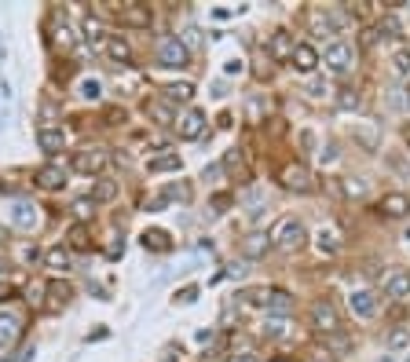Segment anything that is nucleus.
<instances>
[{
	"label": "nucleus",
	"instance_id": "9b49d317",
	"mask_svg": "<svg viewBox=\"0 0 410 362\" xmlns=\"http://www.w3.org/2000/svg\"><path fill=\"white\" fill-rule=\"evenodd\" d=\"M319 62H323V55H319L315 41H297V48H293V55H289V66L297 73H312Z\"/></svg>",
	"mask_w": 410,
	"mask_h": 362
},
{
	"label": "nucleus",
	"instance_id": "bb28decb",
	"mask_svg": "<svg viewBox=\"0 0 410 362\" xmlns=\"http://www.w3.org/2000/svg\"><path fill=\"white\" fill-rule=\"evenodd\" d=\"M352 337L348 333H330V337H323V352L326 355H337V352H352Z\"/></svg>",
	"mask_w": 410,
	"mask_h": 362
},
{
	"label": "nucleus",
	"instance_id": "4468645a",
	"mask_svg": "<svg viewBox=\"0 0 410 362\" xmlns=\"http://www.w3.org/2000/svg\"><path fill=\"white\" fill-rule=\"evenodd\" d=\"M315 249L323 253V256H333V253H341L344 249V235H341V227L337 224H323L315 230Z\"/></svg>",
	"mask_w": 410,
	"mask_h": 362
},
{
	"label": "nucleus",
	"instance_id": "473e14b6",
	"mask_svg": "<svg viewBox=\"0 0 410 362\" xmlns=\"http://www.w3.org/2000/svg\"><path fill=\"white\" fill-rule=\"evenodd\" d=\"M392 70L400 73V77H410V48H400L392 55Z\"/></svg>",
	"mask_w": 410,
	"mask_h": 362
},
{
	"label": "nucleus",
	"instance_id": "c85d7f7f",
	"mask_svg": "<svg viewBox=\"0 0 410 362\" xmlns=\"http://www.w3.org/2000/svg\"><path fill=\"white\" fill-rule=\"evenodd\" d=\"M92 245V235H88L84 224H73L70 227V249H88Z\"/></svg>",
	"mask_w": 410,
	"mask_h": 362
},
{
	"label": "nucleus",
	"instance_id": "412c9836",
	"mask_svg": "<svg viewBox=\"0 0 410 362\" xmlns=\"http://www.w3.org/2000/svg\"><path fill=\"white\" fill-rule=\"evenodd\" d=\"M267 249H271V235H264V230H253L242 238V256H249V260H260Z\"/></svg>",
	"mask_w": 410,
	"mask_h": 362
},
{
	"label": "nucleus",
	"instance_id": "1a4fd4ad",
	"mask_svg": "<svg viewBox=\"0 0 410 362\" xmlns=\"http://www.w3.org/2000/svg\"><path fill=\"white\" fill-rule=\"evenodd\" d=\"M293 48H297V37H293V30H286V26H278V30H271V37H267L264 44V55L271 62H289Z\"/></svg>",
	"mask_w": 410,
	"mask_h": 362
},
{
	"label": "nucleus",
	"instance_id": "e433bc0d",
	"mask_svg": "<svg viewBox=\"0 0 410 362\" xmlns=\"http://www.w3.org/2000/svg\"><path fill=\"white\" fill-rule=\"evenodd\" d=\"M37 256H44V253H41V249H37V245H33V242H22V245H19V260H22V264H33V260H37Z\"/></svg>",
	"mask_w": 410,
	"mask_h": 362
},
{
	"label": "nucleus",
	"instance_id": "393cba45",
	"mask_svg": "<svg viewBox=\"0 0 410 362\" xmlns=\"http://www.w3.org/2000/svg\"><path fill=\"white\" fill-rule=\"evenodd\" d=\"M179 169H184V158H179L176 150L158 154V158H150V161H147V172H154V176H158V172H179Z\"/></svg>",
	"mask_w": 410,
	"mask_h": 362
},
{
	"label": "nucleus",
	"instance_id": "6e6552de",
	"mask_svg": "<svg viewBox=\"0 0 410 362\" xmlns=\"http://www.w3.org/2000/svg\"><path fill=\"white\" fill-rule=\"evenodd\" d=\"M374 209L381 219H407L410 216V194L407 190H384L374 201Z\"/></svg>",
	"mask_w": 410,
	"mask_h": 362
},
{
	"label": "nucleus",
	"instance_id": "cd10ccee",
	"mask_svg": "<svg viewBox=\"0 0 410 362\" xmlns=\"http://www.w3.org/2000/svg\"><path fill=\"white\" fill-rule=\"evenodd\" d=\"M51 44H55L59 51H73V44H77V37H73V30L66 22H59L55 30H51Z\"/></svg>",
	"mask_w": 410,
	"mask_h": 362
},
{
	"label": "nucleus",
	"instance_id": "f257e3e1",
	"mask_svg": "<svg viewBox=\"0 0 410 362\" xmlns=\"http://www.w3.org/2000/svg\"><path fill=\"white\" fill-rule=\"evenodd\" d=\"M271 245L278 253H286V256H297L304 253V245H308V227H304V219L301 216H282L275 230H271Z\"/></svg>",
	"mask_w": 410,
	"mask_h": 362
},
{
	"label": "nucleus",
	"instance_id": "2eb2a0df",
	"mask_svg": "<svg viewBox=\"0 0 410 362\" xmlns=\"http://www.w3.org/2000/svg\"><path fill=\"white\" fill-rule=\"evenodd\" d=\"M33 183L41 190H62L66 187V169L55 165V161H48V165H41V169L33 172Z\"/></svg>",
	"mask_w": 410,
	"mask_h": 362
},
{
	"label": "nucleus",
	"instance_id": "4c0bfd02",
	"mask_svg": "<svg viewBox=\"0 0 410 362\" xmlns=\"http://www.w3.org/2000/svg\"><path fill=\"white\" fill-rule=\"evenodd\" d=\"M77 88H81V96H84V99H99V96H102V84L96 81V77H92V81H81Z\"/></svg>",
	"mask_w": 410,
	"mask_h": 362
},
{
	"label": "nucleus",
	"instance_id": "aec40b11",
	"mask_svg": "<svg viewBox=\"0 0 410 362\" xmlns=\"http://www.w3.org/2000/svg\"><path fill=\"white\" fill-rule=\"evenodd\" d=\"M161 99L169 102V107H187L190 99H195V84L190 81H172L161 88Z\"/></svg>",
	"mask_w": 410,
	"mask_h": 362
},
{
	"label": "nucleus",
	"instance_id": "423d86ee",
	"mask_svg": "<svg viewBox=\"0 0 410 362\" xmlns=\"http://www.w3.org/2000/svg\"><path fill=\"white\" fill-rule=\"evenodd\" d=\"M278 183L286 187L289 194H308L315 187V176H312V169H308L304 161H286L278 169Z\"/></svg>",
	"mask_w": 410,
	"mask_h": 362
},
{
	"label": "nucleus",
	"instance_id": "58836bf2",
	"mask_svg": "<svg viewBox=\"0 0 410 362\" xmlns=\"http://www.w3.org/2000/svg\"><path fill=\"white\" fill-rule=\"evenodd\" d=\"M195 296H198V286H184L172 296V304H195Z\"/></svg>",
	"mask_w": 410,
	"mask_h": 362
},
{
	"label": "nucleus",
	"instance_id": "f8f14e48",
	"mask_svg": "<svg viewBox=\"0 0 410 362\" xmlns=\"http://www.w3.org/2000/svg\"><path fill=\"white\" fill-rule=\"evenodd\" d=\"M205 121H209V118H205V110L190 107V110L184 114V118L176 121V136H179V139H187V143H190V139H202V136H205Z\"/></svg>",
	"mask_w": 410,
	"mask_h": 362
},
{
	"label": "nucleus",
	"instance_id": "49530a36",
	"mask_svg": "<svg viewBox=\"0 0 410 362\" xmlns=\"http://www.w3.org/2000/svg\"><path fill=\"white\" fill-rule=\"evenodd\" d=\"M400 136H403V143H407V147H410V121H407V125H403V128H400Z\"/></svg>",
	"mask_w": 410,
	"mask_h": 362
},
{
	"label": "nucleus",
	"instance_id": "a18cd8bd",
	"mask_svg": "<svg viewBox=\"0 0 410 362\" xmlns=\"http://www.w3.org/2000/svg\"><path fill=\"white\" fill-rule=\"evenodd\" d=\"M312 362H333V355H326V352H315V355H312Z\"/></svg>",
	"mask_w": 410,
	"mask_h": 362
},
{
	"label": "nucleus",
	"instance_id": "72a5a7b5",
	"mask_svg": "<svg viewBox=\"0 0 410 362\" xmlns=\"http://www.w3.org/2000/svg\"><path fill=\"white\" fill-rule=\"evenodd\" d=\"M337 107L341 110H355L359 107V88H341V92H337Z\"/></svg>",
	"mask_w": 410,
	"mask_h": 362
},
{
	"label": "nucleus",
	"instance_id": "4be33fe9",
	"mask_svg": "<svg viewBox=\"0 0 410 362\" xmlns=\"http://www.w3.org/2000/svg\"><path fill=\"white\" fill-rule=\"evenodd\" d=\"M139 245L150 253H169L172 249V238H169V230H161V227H147L143 235H139Z\"/></svg>",
	"mask_w": 410,
	"mask_h": 362
},
{
	"label": "nucleus",
	"instance_id": "c756f323",
	"mask_svg": "<svg viewBox=\"0 0 410 362\" xmlns=\"http://www.w3.org/2000/svg\"><path fill=\"white\" fill-rule=\"evenodd\" d=\"M15 333H19V318L4 315V318H0V347H8L11 341H15Z\"/></svg>",
	"mask_w": 410,
	"mask_h": 362
},
{
	"label": "nucleus",
	"instance_id": "b1692460",
	"mask_svg": "<svg viewBox=\"0 0 410 362\" xmlns=\"http://www.w3.org/2000/svg\"><path fill=\"white\" fill-rule=\"evenodd\" d=\"M44 267H51V271H66L73 267V256H70V249L66 245H51V249H44Z\"/></svg>",
	"mask_w": 410,
	"mask_h": 362
},
{
	"label": "nucleus",
	"instance_id": "2f4dec72",
	"mask_svg": "<svg viewBox=\"0 0 410 362\" xmlns=\"http://www.w3.org/2000/svg\"><path fill=\"white\" fill-rule=\"evenodd\" d=\"M286 326H289V322H286V318H267V322H264V337H271V341H278V337H286V333H289Z\"/></svg>",
	"mask_w": 410,
	"mask_h": 362
},
{
	"label": "nucleus",
	"instance_id": "5701e85b",
	"mask_svg": "<svg viewBox=\"0 0 410 362\" xmlns=\"http://www.w3.org/2000/svg\"><path fill=\"white\" fill-rule=\"evenodd\" d=\"M143 110H147V118H150L154 125H176V121H179V118H176V107H169L165 99H150Z\"/></svg>",
	"mask_w": 410,
	"mask_h": 362
},
{
	"label": "nucleus",
	"instance_id": "a211bd4d",
	"mask_svg": "<svg viewBox=\"0 0 410 362\" xmlns=\"http://www.w3.org/2000/svg\"><path fill=\"white\" fill-rule=\"evenodd\" d=\"M102 51L118 62V66H132V44L125 41L121 33H110V37H102Z\"/></svg>",
	"mask_w": 410,
	"mask_h": 362
},
{
	"label": "nucleus",
	"instance_id": "dca6fc26",
	"mask_svg": "<svg viewBox=\"0 0 410 362\" xmlns=\"http://www.w3.org/2000/svg\"><path fill=\"white\" fill-rule=\"evenodd\" d=\"M384 296L395 304H407L410 300V271H392V275L384 278Z\"/></svg>",
	"mask_w": 410,
	"mask_h": 362
},
{
	"label": "nucleus",
	"instance_id": "ea45409f",
	"mask_svg": "<svg viewBox=\"0 0 410 362\" xmlns=\"http://www.w3.org/2000/svg\"><path fill=\"white\" fill-rule=\"evenodd\" d=\"M227 362H264L260 352H253V347H246V352H238V355H231Z\"/></svg>",
	"mask_w": 410,
	"mask_h": 362
},
{
	"label": "nucleus",
	"instance_id": "c03bdc74",
	"mask_svg": "<svg viewBox=\"0 0 410 362\" xmlns=\"http://www.w3.org/2000/svg\"><path fill=\"white\" fill-rule=\"evenodd\" d=\"M264 362H297L293 355H271V359H264Z\"/></svg>",
	"mask_w": 410,
	"mask_h": 362
},
{
	"label": "nucleus",
	"instance_id": "6ab92c4d",
	"mask_svg": "<svg viewBox=\"0 0 410 362\" xmlns=\"http://www.w3.org/2000/svg\"><path fill=\"white\" fill-rule=\"evenodd\" d=\"M44 296H48V300H44L48 311H59V307L70 304L73 286H70V282H48V286H44Z\"/></svg>",
	"mask_w": 410,
	"mask_h": 362
},
{
	"label": "nucleus",
	"instance_id": "7c9ffc66",
	"mask_svg": "<svg viewBox=\"0 0 410 362\" xmlns=\"http://www.w3.org/2000/svg\"><path fill=\"white\" fill-rule=\"evenodd\" d=\"M407 344H410V322H400L389 333V347H407Z\"/></svg>",
	"mask_w": 410,
	"mask_h": 362
},
{
	"label": "nucleus",
	"instance_id": "a19ab883",
	"mask_svg": "<svg viewBox=\"0 0 410 362\" xmlns=\"http://www.w3.org/2000/svg\"><path fill=\"white\" fill-rule=\"evenodd\" d=\"M121 253H125V242H121V238H114V242L107 245V256H110V260H118Z\"/></svg>",
	"mask_w": 410,
	"mask_h": 362
},
{
	"label": "nucleus",
	"instance_id": "f03ea898",
	"mask_svg": "<svg viewBox=\"0 0 410 362\" xmlns=\"http://www.w3.org/2000/svg\"><path fill=\"white\" fill-rule=\"evenodd\" d=\"M323 62L333 77H348L359 66V44L355 41H344V37H333V41L323 48Z\"/></svg>",
	"mask_w": 410,
	"mask_h": 362
},
{
	"label": "nucleus",
	"instance_id": "09e8293b",
	"mask_svg": "<svg viewBox=\"0 0 410 362\" xmlns=\"http://www.w3.org/2000/svg\"><path fill=\"white\" fill-rule=\"evenodd\" d=\"M381 362H392V359H381Z\"/></svg>",
	"mask_w": 410,
	"mask_h": 362
},
{
	"label": "nucleus",
	"instance_id": "ddd939ff",
	"mask_svg": "<svg viewBox=\"0 0 410 362\" xmlns=\"http://www.w3.org/2000/svg\"><path fill=\"white\" fill-rule=\"evenodd\" d=\"M37 147H41L48 158H55L59 150H66V132H62L59 125H37Z\"/></svg>",
	"mask_w": 410,
	"mask_h": 362
},
{
	"label": "nucleus",
	"instance_id": "7ed1b4c3",
	"mask_svg": "<svg viewBox=\"0 0 410 362\" xmlns=\"http://www.w3.org/2000/svg\"><path fill=\"white\" fill-rule=\"evenodd\" d=\"M308 326H312L319 337H330V333H341V307L330 300V296H315L308 304Z\"/></svg>",
	"mask_w": 410,
	"mask_h": 362
},
{
	"label": "nucleus",
	"instance_id": "f704fd0d",
	"mask_svg": "<svg viewBox=\"0 0 410 362\" xmlns=\"http://www.w3.org/2000/svg\"><path fill=\"white\" fill-rule=\"evenodd\" d=\"M37 205H15V219H19V224H26V227H33L37 224Z\"/></svg>",
	"mask_w": 410,
	"mask_h": 362
},
{
	"label": "nucleus",
	"instance_id": "20e7f679",
	"mask_svg": "<svg viewBox=\"0 0 410 362\" xmlns=\"http://www.w3.org/2000/svg\"><path fill=\"white\" fill-rule=\"evenodd\" d=\"M70 169L77 176H102V172L110 169V150L102 147V143H84L81 150H73Z\"/></svg>",
	"mask_w": 410,
	"mask_h": 362
},
{
	"label": "nucleus",
	"instance_id": "a878e982",
	"mask_svg": "<svg viewBox=\"0 0 410 362\" xmlns=\"http://www.w3.org/2000/svg\"><path fill=\"white\" fill-rule=\"evenodd\" d=\"M118 179H96V187H92V194H88V198H92L96 205H102V201H114L118 198Z\"/></svg>",
	"mask_w": 410,
	"mask_h": 362
},
{
	"label": "nucleus",
	"instance_id": "37998d69",
	"mask_svg": "<svg viewBox=\"0 0 410 362\" xmlns=\"http://www.w3.org/2000/svg\"><path fill=\"white\" fill-rule=\"evenodd\" d=\"M312 96H326V81H312V88H308Z\"/></svg>",
	"mask_w": 410,
	"mask_h": 362
},
{
	"label": "nucleus",
	"instance_id": "9d476101",
	"mask_svg": "<svg viewBox=\"0 0 410 362\" xmlns=\"http://www.w3.org/2000/svg\"><path fill=\"white\" fill-rule=\"evenodd\" d=\"M114 19H118V26H125V30H150L154 22V11L147 4H121L118 11H114Z\"/></svg>",
	"mask_w": 410,
	"mask_h": 362
},
{
	"label": "nucleus",
	"instance_id": "39448f33",
	"mask_svg": "<svg viewBox=\"0 0 410 362\" xmlns=\"http://www.w3.org/2000/svg\"><path fill=\"white\" fill-rule=\"evenodd\" d=\"M253 296H256V304L264 307V315H271V318H286V315H293V307H297V296L282 286H267Z\"/></svg>",
	"mask_w": 410,
	"mask_h": 362
},
{
	"label": "nucleus",
	"instance_id": "de8ad7c7",
	"mask_svg": "<svg viewBox=\"0 0 410 362\" xmlns=\"http://www.w3.org/2000/svg\"><path fill=\"white\" fill-rule=\"evenodd\" d=\"M407 107H410V88H407Z\"/></svg>",
	"mask_w": 410,
	"mask_h": 362
},
{
	"label": "nucleus",
	"instance_id": "c9c22d12",
	"mask_svg": "<svg viewBox=\"0 0 410 362\" xmlns=\"http://www.w3.org/2000/svg\"><path fill=\"white\" fill-rule=\"evenodd\" d=\"M73 212H77V219H84V216L92 219V212H96V201H92V198H77V201H73Z\"/></svg>",
	"mask_w": 410,
	"mask_h": 362
},
{
	"label": "nucleus",
	"instance_id": "79ce46f5",
	"mask_svg": "<svg viewBox=\"0 0 410 362\" xmlns=\"http://www.w3.org/2000/svg\"><path fill=\"white\" fill-rule=\"evenodd\" d=\"M125 121V110H107V125H121Z\"/></svg>",
	"mask_w": 410,
	"mask_h": 362
},
{
	"label": "nucleus",
	"instance_id": "f3484780",
	"mask_svg": "<svg viewBox=\"0 0 410 362\" xmlns=\"http://www.w3.org/2000/svg\"><path fill=\"white\" fill-rule=\"evenodd\" d=\"M348 307H352L355 318H374L377 315V293L374 289H355L348 296Z\"/></svg>",
	"mask_w": 410,
	"mask_h": 362
},
{
	"label": "nucleus",
	"instance_id": "0eeeda50",
	"mask_svg": "<svg viewBox=\"0 0 410 362\" xmlns=\"http://www.w3.org/2000/svg\"><path fill=\"white\" fill-rule=\"evenodd\" d=\"M158 66H165V70H187L190 66V51L179 37H161L158 41Z\"/></svg>",
	"mask_w": 410,
	"mask_h": 362
}]
</instances>
